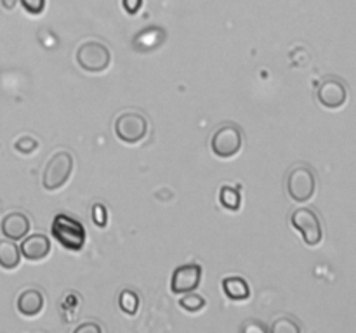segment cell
<instances>
[{"label": "cell", "instance_id": "1", "mask_svg": "<svg viewBox=\"0 0 356 333\" xmlns=\"http://www.w3.org/2000/svg\"><path fill=\"white\" fill-rule=\"evenodd\" d=\"M51 231L52 236L66 250L79 252V250L83 248V243H86V229H83V225L76 219L70 217L66 214H58L54 217V221H52Z\"/></svg>", "mask_w": 356, "mask_h": 333}, {"label": "cell", "instance_id": "2", "mask_svg": "<svg viewBox=\"0 0 356 333\" xmlns=\"http://www.w3.org/2000/svg\"><path fill=\"white\" fill-rule=\"evenodd\" d=\"M73 172V156L68 151H56L45 163L42 173V186L47 191H56L68 182Z\"/></svg>", "mask_w": 356, "mask_h": 333}, {"label": "cell", "instance_id": "3", "mask_svg": "<svg viewBox=\"0 0 356 333\" xmlns=\"http://www.w3.org/2000/svg\"><path fill=\"white\" fill-rule=\"evenodd\" d=\"M76 62L86 71L101 73L111 65V52L101 42L87 40L76 49Z\"/></svg>", "mask_w": 356, "mask_h": 333}, {"label": "cell", "instance_id": "4", "mask_svg": "<svg viewBox=\"0 0 356 333\" xmlns=\"http://www.w3.org/2000/svg\"><path fill=\"white\" fill-rule=\"evenodd\" d=\"M316 191L315 172L308 165H296L287 176V193L298 203L312 200Z\"/></svg>", "mask_w": 356, "mask_h": 333}, {"label": "cell", "instance_id": "5", "mask_svg": "<svg viewBox=\"0 0 356 333\" xmlns=\"http://www.w3.org/2000/svg\"><path fill=\"white\" fill-rule=\"evenodd\" d=\"M148 120L138 111H125L115 121V134L127 144L141 142L148 134Z\"/></svg>", "mask_w": 356, "mask_h": 333}, {"label": "cell", "instance_id": "6", "mask_svg": "<svg viewBox=\"0 0 356 333\" xmlns=\"http://www.w3.org/2000/svg\"><path fill=\"white\" fill-rule=\"evenodd\" d=\"M243 144V135L238 125L235 123H225L214 132L212 135V151L218 155L219 158H232V156L238 155Z\"/></svg>", "mask_w": 356, "mask_h": 333}, {"label": "cell", "instance_id": "7", "mask_svg": "<svg viewBox=\"0 0 356 333\" xmlns=\"http://www.w3.org/2000/svg\"><path fill=\"white\" fill-rule=\"evenodd\" d=\"M291 222L299 232H301L302 239L308 246L320 245L323 238L322 221H320L318 214L312 208H298L292 212Z\"/></svg>", "mask_w": 356, "mask_h": 333}, {"label": "cell", "instance_id": "8", "mask_svg": "<svg viewBox=\"0 0 356 333\" xmlns=\"http://www.w3.org/2000/svg\"><path fill=\"white\" fill-rule=\"evenodd\" d=\"M316 99L327 110H339L348 101V87L337 76H329L322 80L316 90Z\"/></svg>", "mask_w": 356, "mask_h": 333}, {"label": "cell", "instance_id": "9", "mask_svg": "<svg viewBox=\"0 0 356 333\" xmlns=\"http://www.w3.org/2000/svg\"><path fill=\"white\" fill-rule=\"evenodd\" d=\"M200 280H202L200 264H184V266H179L172 273L170 290H172V293L176 295L195 291L198 288V284H200Z\"/></svg>", "mask_w": 356, "mask_h": 333}, {"label": "cell", "instance_id": "10", "mask_svg": "<svg viewBox=\"0 0 356 333\" xmlns=\"http://www.w3.org/2000/svg\"><path fill=\"white\" fill-rule=\"evenodd\" d=\"M19 250L21 255H24V259L42 260L51 252V239L45 234H42V232H37V234L26 236L23 243H21Z\"/></svg>", "mask_w": 356, "mask_h": 333}, {"label": "cell", "instance_id": "11", "mask_svg": "<svg viewBox=\"0 0 356 333\" xmlns=\"http://www.w3.org/2000/svg\"><path fill=\"white\" fill-rule=\"evenodd\" d=\"M30 219L24 215L23 212H10L3 217L2 225V234L9 239H23L24 236L30 231Z\"/></svg>", "mask_w": 356, "mask_h": 333}, {"label": "cell", "instance_id": "12", "mask_svg": "<svg viewBox=\"0 0 356 333\" xmlns=\"http://www.w3.org/2000/svg\"><path fill=\"white\" fill-rule=\"evenodd\" d=\"M42 309H44V295H42V291L35 290V288L24 290L17 297V311L26 316V318H33V316L40 314Z\"/></svg>", "mask_w": 356, "mask_h": 333}, {"label": "cell", "instance_id": "13", "mask_svg": "<svg viewBox=\"0 0 356 333\" xmlns=\"http://www.w3.org/2000/svg\"><path fill=\"white\" fill-rule=\"evenodd\" d=\"M222 291L232 300H247L250 297V287L242 276H228L222 280Z\"/></svg>", "mask_w": 356, "mask_h": 333}, {"label": "cell", "instance_id": "14", "mask_svg": "<svg viewBox=\"0 0 356 333\" xmlns=\"http://www.w3.org/2000/svg\"><path fill=\"white\" fill-rule=\"evenodd\" d=\"M21 250L14 245L13 239H0V267L3 269H16L19 266Z\"/></svg>", "mask_w": 356, "mask_h": 333}, {"label": "cell", "instance_id": "15", "mask_svg": "<svg viewBox=\"0 0 356 333\" xmlns=\"http://www.w3.org/2000/svg\"><path fill=\"white\" fill-rule=\"evenodd\" d=\"M219 201H221V205L226 210L236 212L240 208L242 198H240V193L236 189H233V187L229 186H222L221 193H219Z\"/></svg>", "mask_w": 356, "mask_h": 333}, {"label": "cell", "instance_id": "16", "mask_svg": "<svg viewBox=\"0 0 356 333\" xmlns=\"http://www.w3.org/2000/svg\"><path fill=\"white\" fill-rule=\"evenodd\" d=\"M118 305H120L122 311L129 316H134L139 309V297L136 291L132 290H124L118 297Z\"/></svg>", "mask_w": 356, "mask_h": 333}, {"label": "cell", "instance_id": "17", "mask_svg": "<svg viewBox=\"0 0 356 333\" xmlns=\"http://www.w3.org/2000/svg\"><path fill=\"white\" fill-rule=\"evenodd\" d=\"M205 298L202 295L195 293V291H188L183 298L179 300V305L188 312H198L205 307Z\"/></svg>", "mask_w": 356, "mask_h": 333}, {"label": "cell", "instance_id": "18", "mask_svg": "<svg viewBox=\"0 0 356 333\" xmlns=\"http://www.w3.org/2000/svg\"><path fill=\"white\" fill-rule=\"evenodd\" d=\"M275 333H299L301 328H299L298 323H294V319H287V318H280L273 323L271 326Z\"/></svg>", "mask_w": 356, "mask_h": 333}, {"label": "cell", "instance_id": "19", "mask_svg": "<svg viewBox=\"0 0 356 333\" xmlns=\"http://www.w3.org/2000/svg\"><path fill=\"white\" fill-rule=\"evenodd\" d=\"M14 148L17 149L19 153H23V155H30V153H33L35 149L38 148V142L35 141L33 137H21L17 139L16 144H14Z\"/></svg>", "mask_w": 356, "mask_h": 333}, {"label": "cell", "instance_id": "20", "mask_svg": "<svg viewBox=\"0 0 356 333\" xmlns=\"http://www.w3.org/2000/svg\"><path fill=\"white\" fill-rule=\"evenodd\" d=\"M19 2L23 6V9L28 14H33V16H38L45 9V0H19Z\"/></svg>", "mask_w": 356, "mask_h": 333}, {"label": "cell", "instance_id": "21", "mask_svg": "<svg viewBox=\"0 0 356 333\" xmlns=\"http://www.w3.org/2000/svg\"><path fill=\"white\" fill-rule=\"evenodd\" d=\"M92 219H94V222H96L97 225H99V228H104V225H106V222H108V214H106V208L103 207V205H94V208H92Z\"/></svg>", "mask_w": 356, "mask_h": 333}, {"label": "cell", "instance_id": "22", "mask_svg": "<svg viewBox=\"0 0 356 333\" xmlns=\"http://www.w3.org/2000/svg\"><path fill=\"white\" fill-rule=\"evenodd\" d=\"M122 6H124L125 12L127 14H138L139 9L143 6V0H122Z\"/></svg>", "mask_w": 356, "mask_h": 333}, {"label": "cell", "instance_id": "23", "mask_svg": "<svg viewBox=\"0 0 356 333\" xmlns=\"http://www.w3.org/2000/svg\"><path fill=\"white\" fill-rule=\"evenodd\" d=\"M86 332H90V333H101V326L94 325V323H86V325H80L79 328L75 330V333H86Z\"/></svg>", "mask_w": 356, "mask_h": 333}, {"label": "cell", "instance_id": "24", "mask_svg": "<svg viewBox=\"0 0 356 333\" xmlns=\"http://www.w3.org/2000/svg\"><path fill=\"white\" fill-rule=\"evenodd\" d=\"M243 332H257V333H266V326L259 325V323H250V325H245L243 326Z\"/></svg>", "mask_w": 356, "mask_h": 333}, {"label": "cell", "instance_id": "25", "mask_svg": "<svg viewBox=\"0 0 356 333\" xmlns=\"http://www.w3.org/2000/svg\"><path fill=\"white\" fill-rule=\"evenodd\" d=\"M17 2H19V0H0V3H2L3 9H7V10H13L14 7H16Z\"/></svg>", "mask_w": 356, "mask_h": 333}]
</instances>
